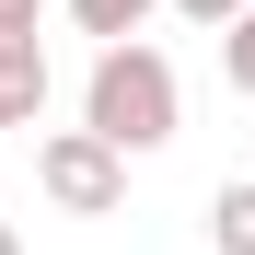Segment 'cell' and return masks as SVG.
<instances>
[{"mask_svg":"<svg viewBox=\"0 0 255 255\" xmlns=\"http://www.w3.org/2000/svg\"><path fill=\"white\" fill-rule=\"evenodd\" d=\"M174 116H186V93H174V58L162 47H93V81H81V128L128 162V151H162L174 139Z\"/></svg>","mask_w":255,"mask_h":255,"instance_id":"cell-1","label":"cell"},{"mask_svg":"<svg viewBox=\"0 0 255 255\" xmlns=\"http://www.w3.org/2000/svg\"><path fill=\"white\" fill-rule=\"evenodd\" d=\"M35 186H47V209H70V221H105V209H128V162L93 128H47V139H35Z\"/></svg>","mask_w":255,"mask_h":255,"instance_id":"cell-2","label":"cell"},{"mask_svg":"<svg viewBox=\"0 0 255 255\" xmlns=\"http://www.w3.org/2000/svg\"><path fill=\"white\" fill-rule=\"evenodd\" d=\"M47 35H23V47H0V128H35L47 116Z\"/></svg>","mask_w":255,"mask_h":255,"instance_id":"cell-3","label":"cell"},{"mask_svg":"<svg viewBox=\"0 0 255 255\" xmlns=\"http://www.w3.org/2000/svg\"><path fill=\"white\" fill-rule=\"evenodd\" d=\"M209 244H221V255H255V174H232L221 197H209Z\"/></svg>","mask_w":255,"mask_h":255,"instance_id":"cell-4","label":"cell"},{"mask_svg":"<svg viewBox=\"0 0 255 255\" xmlns=\"http://www.w3.org/2000/svg\"><path fill=\"white\" fill-rule=\"evenodd\" d=\"M162 12V0H70V23L81 35H105V47H139V23Z\"/></svg>","mask_w":255,"mask_h":255,"instance_id":"cell-5","label":"cell"},{"mask_svg":"<svg viewBox=\"0 0 255 255\" xmlns=\"http://www.w3.org/2000/svg\"><path fill=\"white\" fill-rule=\"evenodd\" d=\"M221 81H232V93H244V105H255V12H244V23H232V35H221Z\"/></svg>","mask_w":255,"mask_h":255,"instance_id":"cell-6","label":"cell"},{"mask_svg":"<svg viewBox=\"0 0 255 255\" xmlns=\"http://www.w3.org/2000/svg\"><path fill=\"white\" fill-rule=\"evenodd\" d=\"M174 12H186V23H209V35H232V23L255 12V0H174Z\"/></svg>","mask_w":255,"mask_h":255,"instance_id":"cell-7","label":"cell"},{"mask_svg":"<svg viewBox=\"0 0 255 255\" xmlns=\"http://www.w3.org/2000/svg\"><path fill=\"white\" fill-rule=\"evenodd\" d=\"M35 23H47V0H0V47H23Z\"/></svg>","mask_w":255,"mask_h":255,"instance_id":"cell-8","label":"cell"},{"mask_svg":"<svg viewBox=\"0 0 255 255\" xmlns=\"http://www.w3.org/2000/svg\"><path fill=\"white\" fill-rule=\"evenodd\" d=\"M0 255H23V232H12V221H0Z\"/></svg>","mask_w":255,"mask_h":255,"instance_id":"cell-9","label":"cell"}]
</instances>
